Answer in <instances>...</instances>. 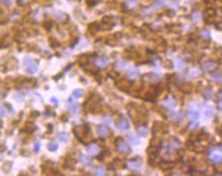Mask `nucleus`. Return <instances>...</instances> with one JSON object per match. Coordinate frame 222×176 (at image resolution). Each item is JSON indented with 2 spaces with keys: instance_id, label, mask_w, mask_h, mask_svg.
Returning a JSON list of instances; mask_svg holds the SVG:
<instances>
[{
  "instance_id": "1",
  "label": "nucleus",
  "mask_w": 222,
  "mask_h": 176,
  "mask_svg": "<svg viewBox=\"0 0 222 176\" xmlns=\"http://www.w3.org/2000/svg\"><path fill=\"white\" fill-rule=\"evenodd\" d=\"M208 159L215 164L222 163V145L212 146L207 153Z\"/></svg>"
},
{
  "instance_id": "2",
  "label": "nucleus",
  "mask_w": 222,
  "mask_h": 176,
  "mask_svg": "<svg viewBox=\"0 0 222 176\" xmlns=\"http://www.w3.org/2000/svg\"><path fill=\"white\" fill-rule=\"evenodd\" d=\"M23 67L27 73L34 74L36 73L37 69H38V65H37L34 59H32L30 57H26L23 61Z\"/></svg>"
},
{
  "instance_id": "3",
  "label": "nucleus",
  "mask_w": 222,
  "mask_h": 176,
  "mask_svg": "<svg viewBox=\"0 0 222 176\" xmlns=\"http://www.w3.org/2000/svg\"><path fill=\"white\" fill-rule=\"evenodd\" d=\"M89 125H78L76 126V128H73V133L75 134V136L77 137V138H79L80 140H84V137L85 136H87L88 133H89Z\"/></svg>"
},
{
  "instance_id": "4",
  "label": "nucleus",
  "mask_w": 222,
  "mask_h": 176,
  "mask_svg": "<svg viewBox=\"0 0 222 176\" xmlns=\"http://www.w3.org/2000/svg\"><path fill=\"white\" fill-rule=\"evenodd\" d=\"M116 147H117L118 152L121 153V154H128V153L130 152V147H129L126 142L122 138H120V137L116 139Z\"/></svg>"
},
{
  "instance_id": "5",
  "label": "nucleus",
  "mask_w": 222,
  "mask_h": 176,
  "mask_svg": "<svg viewBox=\"0 0 222 176\" xmlns=\"http://www.w3.org/2000/svg\"><path fill=\"white\" fill-rule=\"evenodd\" d=\"M117 86H118V88L120 90H122L124 92H128L129 89H130V88L132 87V83H131V82L127 81V80H121L117 84Z\"/></svg>"
},
{
  "instance_id": "6",
  "label": "nucleus",
  "mask_w": 222,
  "mask_h": 176,
  "mask_svg": "<svg viewBox=\"0 0 222 176\" xmlns=\"http://www.w3.org/2000/svg\"><path fill=\"white\" fill-rule=\"evenodd\" d=\"M95 65H97L98 67H101V68H104V67H107L108 65H109V60H108L107 57H99L95 60Z\"/></svg>"
},
{
  "instance_id": "7",
  "label": "nucleus",
  "mask_w": 222,
  "mask_h": 176,
  "mask_svg": "<svg viewBox=\"0 0 222 176\" xmlns=\"http://www.w3.org/2000/svg\"><path fill=\"white\" fill-rule=\"evenodd\" d=\"M117 128L121 130H127L129 129V123L127 122V119L125 118H121L117 122Z\"/></svg>"
},
{
  "instance_id": "8",
  "label": "nucleus",
  "mask_w": 222,
  "mask_h": 176,
  "mask_svg": "<svg viewBox=\"0 0 222 176\" xmlns=\"http://www.w3.org/2000/svg\"><path fill=\"white\" fill-rule=\"evenodd\" d=\"M143 80L148 82V83H156V82L159 81V77L156 76L155 74H148V75H145L143 77Z\"/></svg>"
},
{
  "instance_id": "9",
  "label": "nucleus",
  "mask_w": 222,
  "mask_h": 176,
  "mask_svg": "<svg viewBox=\"0 0 222 176\" xmlns=\"http://www.w3.org/2000/svg\"><path fill=\"white\" fill-rule=\"evenodd\" d=\"M153 128H156L157 133H164V131L167 130V125L162 123H154Z\"/></svg>"
},
{
  "instance_id": "10",
  "label": "nucleus",
  "mask_w": 222,
  "mask_h": 176,
  "mask_svg": "<svg viewBox=\"0 0 222 176\" xmlns=\"http://www.w3.org/2000/svg\"><path fill=\"white\" fill-rule=\"evenodd\" d=\"M98 133L101 137H106L109 134V129L105 125H99L98 126Z\"/></svg>"
},
{
  "instance_id": "11",
  "label": "nucleus",
  "mask_w": 222,
  "mask_h": 176,
  "mask_svg": "<svg viewBox=\"0 0 222 176\" xmlns=\"http://www.w3.org/2000/svg\"><path fill=\"white\" fill-rule=\"evenodd\" d=\"M80 160L81 162H82L85 166H88L90 167L92 165V160H91V158L87 155H83V154H80Z\"/></svg>"
},
{
  "instance_id": "12",
  "label": "nucleus",
  "mask_w": 222,
  "mask_h": 176,
  "mask_svg": "<svg viewBox=\"0 0 222 176\" xmlns=\"http://www.w3.org/2000/svg\"><path fill=\"white\" fill-rule=\"evenodd\" d=\"M163 103H164V106L167 107L169 109H173L176 107V103L173 101L172 98H167V100H165Z\"/></svg>"
},
{
  "instance_id": "13",
  "label": "nucleus",
  "mask_w": 222,
  "mask_h": 176,
  "mask_svg": "<svg viewBox=\"0 0 222 176\" xmlns=\"http://www.w3.org/2000/svg\"><path fill=\"white\" fill-rule=\"evenodd\" d=\"M87 151L91 154H97L99 151V147L97 144H91L89 146H87Z\"/></svg>"
},
{
  "instance_id": "14",
  "label": "nucleus",
  "mask_w": 222,
  "mask_h": 176,
  "mask_svg": "<svg viewBox=\"0 0 222 176\" xmlns=\"http://www.w3.org/2000/svg\"><path fill=\"white\" fill-rule=\"evenodd\" d=\"M171 119L172 120H174V122H177V123H179L182 120L183 117H182V114L180 113H171Z\"/></svg>"
},
{
  "instance_id": "15",
  "label": "nucleus",
  "mask_w": 222,
  "mask_h": 176,
  "mask_svg": "<svg viewBox=\"0 0 222 176\" xmlns=\"http://www.w3.org/2000/svg\"><path fill=\"white\" fill-rule=\"evenodd\" d=\"M215 68H216V65L213 62H206L203 65V69L205 71H207V72H208V71H212Z\"/></svg>"
},
{
  "instance_id": "16",
  "label": "nucleus",
  "mask_w": 222,
  "mask_h": 176,
  "mask_svg": "<svg viewBox=\"0 0 222 176\" xmlns=\"http://www.w3.org/2000/svg\"><path fill=\"white\" fill-rule=\"evenodd\" d=\"M36 129L35 128V125L33 123H27L26 125L24 126V130L26 131V133H33V131Z\"/></svg>"
},
{
  "instance_id": "17",
  "label": "nucleus",
  "mask_w": 222,
  "mask_h": 176,
  "mask_svg": "<svg viewBox=\"0 0 222 176\" xmlns=\"http://www.w3.org/2000/svg\"><path fill=\"white\" fill-rule=\"evenodd\" d=\"M136 5H137L136 0H127L125 4H124V6H126L128 9H133V8H135Z\"/></svg>"
},
{
  "instance_id": "18",
  "label": "nucleus",
  "mask_w": 222,
  "mask_h": 176,
  "mask_svg": "<svg viewBox=\"0 0 222 176\" xmlns=\"http://www.w3.org/2000/svg\"><path fill=\"white\" fill-rule=\"evenodd\" d=\"M188 117L191 119L195 120L199 118V113L197 111H194V109H190V111L188 112Z\"/></svg>"
},
{
  "instance_id": "19",
  "label": "nucleus",
  "mask_w": 222,
  "mask_h": 176,
  "mask_svg": "<svg viewBox=\"0 0 222 176\" xmlns=\"http://www.w3.org/2000/svg\"><path fill=\"white\" fill-rule=\"evenodd\" d=\"M212 78H213V80L214 81H216V82H218V83H222V73H220V72H215L214 74H213V76H212Z\"/></svg>"
},
{
  "instance_id": "20",
  "label": "nucleus",
  "mask_w": 222,
  "mask_h": 176,
  "mask_svg": "<svg viewBox=\"0 0 222 176\" xmlns=\"http://www.w3.org/2000/svg\"><path fill=\"white\" fill-rule=\"evenodd\" d=\"M58 138L61 141H67L69 139V135L67 133H60L58 134Z\"/></svg>"
},
{
  "instance_id": "21",
  "label": "nucleus",
  "mask_w": 222,
  "mask_h": 176,
  "mask_svg": "<svg viewBox=\"0 0 222 176\" xmlns=\"http://www.w3.org/2000/svg\"><path fill=\"white\" fill-rule=\"evenodd\" d=\"M47 147H48V149H49L50 151H55L58 148V144L56 143V142L52 141V142H50V143H48Z\"/></svg>"
},
{
  "instance_id": "22",
  "label": "nucleus",
  "mask_w": 222,
  "mask_h": 176,
  "mask_svg": "<svg viewBox=\"0 0 222 176\" xmlns=\"http://www.w3.org/2000/svg\"><path fill=\"white\" fill-rule=\"evenodd\" d=\"M8 39H7V37H3L0 39V46H1V48H5L7 45H8Z\"/></svg>"
},
{
  "instance_id": "23",
  "label": "nucleus",
  "mask_w": 222,
  "mask_h": 176,
  "mask_svg": "<svg viewBox=\"0 0 222 176\" xmlns=\"http://www.w3.org/2000/svg\"><path fill=\"white\" fill-rule=\"evenodd\" d=\"M73 96L75 98H81L83 96V91L82 90H80V89H77V90H75L73 92Z\"/></svg>"
},
{
  "instance_id": "24",
  "label": "nucleus",
  "mask_w": 222,
  "mask_h": 176,
  "mask_svg": "<svg viewBox=\"0 0 222 176\" xmlns=\"http://www.w3.org/2000/svg\"><path fill=\"white\" fill-rule=\"evenodd\" d=\"M115 67H117L118 69H125L127 66H126V64L124 63V62L119 61V62H116V63H115Z\"/></svg>"
},
{
  "instance_id": "25",
  "label": "nucleus",
  "mask_w": 222,
  "mask_h": 176,
  "mask_svg": "<svg viewBox=\"0 0 222 176\" xmlns=\"http://www.w3.org/2000/svg\"><path fill=\"white\" fill-rule=\"evenodd\" d=\"M138 133L144 136V135L147 134V128H146L145 126H140V128H138Z\"/></svg>"
},
{
  "instance_id": "26",
  "label": "nucleus",
  "mask_w": 222,
  "mask_h": 176,
  "mask_svg": "<svg viewBox=\"0 0 222 176\" xmlns=\"http://www.w3.org/2000/svg\"><path fill=\"white\" fill-rule=\"evenodd\" d=\"M205 113H206L207 117H212L213 113H214L213 108H210V107H207V108H206V111H205Z\"/></svg>"
},
{
  "instance_id": "27",
  "label": "nucleus",
  "mask_w": 222,
  "mask_h": 176,
  "mask_svg": "<svg viewBox=\"0 0 222 176\" xmlns=\"http://www.w3.org/2000/svg\"><path fill=\"white\" fill-rule=\"evenodd\" d=\"M131 165H132L131 167L133 169H139L140 168L139 166L141 165V162H139V161L138 162H135V160H134V161H131Z\"/></svg>"
},
{
  "instance_id": "28",
  "label": "nucleus",
  "mask_w": 222,
  "mask_h": 176,
  "mask_svg": "<svg viewBox=\"0 0 222 176\" xmlns=\"http://www.w3.org/2000/svg\"><path fill=\"white\" fill-rule=\"evenodd\" d=\"M49 43H50V45L53 47V48H55L57 45H58V43H57V41L56 40H54L53 38H50L49 39Z\"/></svg>"
},
{
  "instance_id": "29",
  "label": "nucleus",
  "mask_w": 222,
  "mask_h": 176,
  "mask_svg": "<svg viewBox=\"0 0 222 176\" xmlns=\"http://www.w3.org/2000/svg\"><path fill=\"white\" fill-rule=\"evenodd\" d=\"M138 74H139V72H138L137 69H133V70L130 71V72H129V75H130L131 77H135V76H137Z\"/></svg>"
},
{
  "instance_id": "30",
  "label": "nucleus",
  "mask_w": 222,
  "mask_h": 176,
  "mask_svg": "<svg viewBox=\"0 0 222 176\" xmlns=\"http://www.w3.org/2000/svg\"><path fill=\"white\" fill-rule=\"evenodd\" d=\"M70 109H71V112H72L73 113H77V111H78V107H77V104H72V106L70 107Z\"/></svg>"
},
{
  "instance_id": "31",
  "label": "nucleus",
  "mask_w": 222,
  "mask_h": 176,
  "mask_svg": "<svg viewBox=\"0 0 222 176\" xmlns=\"http://www.w3.org/2000/svg\"><path fill=\"white\" fill-rule=\"evenodd\" d=\"M5 114V108L2 104H0V117H4Z\"/></svg>"
},
{
  "instance_id": "32",
  "label": "nucleus",
  "mask_w": 222,
  "mask_h": 176,
  "mask_svg": "<svg viewBox=\"0 0 222 176\" xmlns=\"http://www.w3.org/2000/svg\"><path fill=\"white\" fill-rule=\"evenodd\" d=\"M39 146H40L39 142H36V143H35V146H34V151H35V152H38V150H39Z\"/></svg>"
},
{
  "instance_id": "33",
  "label": "nucleus",
  "mask_w": 222,
  "mask_h": 176,
  "mask_svg": "<svg viewBox=\"0 0 222 176\" xmlns=\"http://www.w3.org/2000/svg\"><path fill=\"white\" fill-rule=\"evenodd\" d=\"M218 108L222 112V98H220L219 101H218Z\"/></svg>"
},
{
  "instance_id": "34",
  "label": "nucleus",
  "mask_w": 222,
  "mask_h": 176,
  "mask_svg": "<svg viewBox=\"0 0 222 176\" xmlns=\"http://www.w3.org/2000/svg\"><path fill=\"white\" fill-rule=\"evenodd\" d=\"M97 173H98V175H104L105 174L103 169H98V170H97Z\"/></svg>"
},
{
  "instance_id": "35",
  "label": "nucleus",
  "mask_w": 222,
  "mask_h": 176,
  "mask_svg": "<svg viewBox=\"0 0 222 176\" xmlns=\"http://www.w3.org/2000/svg\"><path fill=\"white\" fill-rule=\"evenodd\" d=\"M1 1H2L3 3H5V4H8V3H10V0H1Z\"/></svg>"
},
{
  "instance_id": "36",
  "label": "nucleus",
  "mask_w": 222,
  "mask_h": 176,
  "mask_svg": "<svg viewBox=\"0 0 222 176\" xmlns=\"http://www.w3.org/2000/svg\"><path fill=\"white\" fill-rule=\"evenodd\" d=\"M51 101L54 102V103H57V102H58V101H57V98H51Z\"/></svg>"
}]
</instances>
